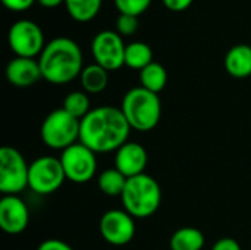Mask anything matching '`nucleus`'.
<instances>
[{
	"label": "nucleus",
	"instance_id": "1",
	"mask_svg": "<svg viewBox=\"0 0 251 250\" xmlns=\"http://www.w3.org/2000/svg\"><path fill=\"white\" fill-rule=\"evenodd\" d=\"M131 127L121 108L97 106L81 119L79 141L96 153L116 152L129 139Z\"/></svg>",
	"mask_w": 251,
	"mask_h": 250
},
{
	"label": "nucleus",
	"instance_id": "2",
	"mask_svg": "<svg viewBox=\"0 0 251 250\" xmlns=\"http://www.w3.org/2000/svg\"><path fill=\"white\" fill-rule=\"evenodd\" d=\"M82 62L79 46L68 37L50 40L38 56L43 78L56 85L68 84L79 77L84 69Z\"/></svg>",
	"mask_w": 251,
	"mask_h": 250
},
{
	"label": "nucleus",
	"instance_id": "3",
	"mask_svg": "<svg viewBox=\"0 0 251 250\" xmlns=\"http://www.w3.org/2000/svg\"><path fill=\"white\" fill-rule=\"evenodd\" d=\"M121 111L131 130L146 133L159 124L162 118V102L159 94L140 85L125 93Z\"/></svg>",
	"mask_w": 251,
	"mask_h": 250
},
{
	"label": "nucleus",
	"instance_id": "4",
	"mask_svg": "<svg viewBox=\"0 0 251 250\" xmlns=\"http://www.w3.org/2000/svg\"><path fill=\"white\" fill-rule=\"evenodd\" d=\"M124 209L134 218L153 217L162 203V189L159 183L149 174L128 178L125 190L121 196Z\"/></svg>",
	"mask_w": 251,
	"mask_h": 250
},
{
	"label": "nucleus",
	"instance_id": "5",
	"mask_svg": "<svg viewBox=\"0 0 251 250\" xmlns=\"http://www.w3.org/2000/svg\"><path fill=\"white\" fill-rule=\"evenodd\" d=\"M81 121L68 113L63 108L50 112L40 130L43 143L53 150H65L79 141Z\"/></svg>",
	"mask_w": 251,
	"mask_h": 250
},
{
	"label": "nucleus",
	"instance_id": "6",
	"mask_svg": "<svg viewBox=\"0 0 251 250\" xmlns=\"http://www.w3.org/2000/svg\"><path fill=\"white\" fill-rule=\"evenodd\" d=\"M28 172L29 164L18 149L12 146L0 149V192L3 196H19L28 187Z\"/></svg>",
	"mask_w": 251,
	"mask_h": 250
},
{
	"label": "nucleus",
	"instance_id": "7",
	"mask_svg": "<svg viewBox=\"0 0 251 250\" xmlns=\"http://www.w3.org/2000/svg\"><path fill=\"white\" fill-rule=\"evenodd\" d=\"M66 175L59 158L54 156H41L29 164L28 172V187L37 194H51L57 192Z\"/></svg>",
	"mask_w": 251,
	"mask_h": 250
},
{
	"label": "nucleus",
	"instance_id": "8",
	"mask_svg": "<svg viewBox=\"0 0 251 250\" xmlns=\"http://www.w3.org/2000/svg\"><path fill=\"white\" fill-rule=\"evenodd\" d=\"M59 159L66 180L75 184H85L91 181L97 172V153L81 141L65 149Z\"/></svg>",
	"mask_w": 251,
	"mask_h": 250
},
{
	"label": "nucleus",
	"instance_id": "9",
	"mask_svg": "<svg viewBox=\"0 0 251 250\" xmlns=\"http://www.w3.org/2000/svg\"><path fill=\"white\" fill-rule=\"evenodd\" d=\"M7 43L16 56L32 59L38 57L47 44L41 28L29 19H21L12 24L7 32Z\"/></svg>",
	"mask_w": 251,
	"mask_h": 250
},
{
	"label": "nucleus",
	"instance_id": "10",
	"mask_svg": "<svg viewBox=\"0 0 251 250\" xmlns=\"http://www.w3.org/2000/svg\"><path fill=\"white\" fill-rule=\"evenodd\" d=\"M125 43L116 31L104 29L94 35L91 41V55L94 63L106 71H118L125 65Z\"/></svg>",
	"mask_w": 251,
	"mask_h": 250
},
{
	"label": "nucleus",
	"instance_id": "11",
	"mask_svg": "<svg viewBox=\"0 0 251 250\" xmlns=\"http://www.w3.org/2000/svg\"><path fill=\"white\" fill-rule=\"evenodd\" d=\"M135 218L125 209H110L100 218L99 230L104 242L112 246H125L135 236Z\"/></svg>",
	"mask_w": 251,
	"mask_h": 250
},
{
	"label": "nucleus",
	"instance_id": "12",
	"mask_svg": "<svg viewBox=\"0 0 251 250\" xmlns=\"http://www.w3.org/2000/svg\"><path fill=\"white\" fill-rule=\"evenodd\" d=\"M29 222V209L18 194L3 196L0 200V228L10 236L21 234Z\"/></svg>",
	"mask_w": 251,
	"mask_h": 250
},
{
	"label": "nucleus",
	"instance_id": "13",
	"mask_svg": "<svg viewBox=\"0 0 251 250\" xmlns=\"http://www.w3.org/2000/svg\"><path fill=\"white\" fill-rule=\"evenodd\" d=\"M149 155L144 146L137 141H126L115 152V168L126 178H132L146 172Z\"/></svg>",
	"mask_w": 251,
	"mask_h": 250
},
{
	"label": "nucleus",
	"instance_id": "14",
	"mask_svg": "<svg viewBox=\"0 0 251 250\" xmlns=\"http://www.w3.org/2000/svg\"><path fill=\"white\" fill-rule=\"evenodd\" d=\"M43 78L38 59L15 56L6 66V80L19 88L31 87Z\"/></svg>",
	"mask_w": 251,
	"mask_h": 250
},
{
	"label": "nucleus",
	"instance_id": "15",
	"mask_svg": "<svg viewBox=\"0 0 251 250\" xmlns=\"http://www.w3.org/2000/svg\"><path fill=\"white\" fill-rule=\"evenodd\" d=\"M225 69L234 78H247L251 75V46L235 44L225 55Z\"/></svg>",
	"mask_w": 251,
	"mask_h": 250
},
{
	"label": "nucleus",
	"instance_id": "16",
	"mask_svg": "<svg viewBox=\"0 0 251 250\" xmlns=\"http://www.w3.org/2000/svg\"><path fill=\"white\" fill-rule=\"evenodd\" d=\"M206 245L204 234L196 227L178 228L169 240L171 250H201Z\"/></svg>",
	"mask_w": 251,
	"mask_h": 250
},
{
	"label": "nucleus",
	"instance_id": "17",
	"mask_svg": "<svg viewBox=\"0 0 251 250\" xmlns=\"http://www.w3.org/2000/svg\"><path fill=\"white\" fill-rule=\"evenodd\" d=\"M79 81L82 85V91H85L87 94H99L109 84V71L97 63L87 65L79 75Z\"/></svg>",
	"mask_w": 251,
	"mask_h": 250
},
{
	"label": "nucleus",
	"instance_id": "18",
	"mask_svg": "<svg viewBox=\"0 0 251 250\" xmlns=\"http://www.w3.org/2000/svg\"><path fill=\"white\" fill-rule=\"evenodd\" d=\"M168 84L166 68L159 62H151L140 71V85L159 94Z\"/></svg>",
	"mask_w": 251,
	"mask_h": 250
},
{
	"label": "nucleus",
	"instance_id": "19",
	"mask_svg": "<svg viewBox=\"0 0 251 250\" xmlns=\"http://www.w3.org/2000/svg\"><path fill=\"white\" fill-rule=\"evenodd\" d=\"M153 60V50L147 43L134 41L126 44L125 49V65L131 69L141 71Z\"/></svg>",
	"mask_w": 251,
	"mask_h": 250
},
{
	"label": "nucleus",
	"instance_id": "20",
	"mask_svg": "<svg viewBox=\"0 0 251 250\" xmlns=\"http://www.w3.org/2000/svg\"><path fill=\"white\" fill-rule=\"evenodd\" d=\"M103 0H65V7L72 19L76 22H90L93 21L100 9Z\"/></svg>",
	"mask_w": 251,
	"mask_h": 250
},
{
	"label": "nucleus",
	"instance_id": "21",
	"mask_svg": "<svg viewBox=\"0 0 251 250\" xmlns=\"http://www.w3.org/2000/svg\"><path fill=\"white\" fill-rule=\"evenodd\" d=\"M126 181L128 178L122 172H119L116 168H109L99 175L97 186L103 194L110 197H116V196L121 197L125 190Z\"/></svg>",
	"mask_w": 251,
	"mask_h": 250
},
{
	"label": "nucleus",
	"instance_id": "22",
	"mask_svg": "<svg viewBox=\"0 0 251 250\" xmlns=\"http://www.w3.org/2000/svg\"><path fill=\"white\" fill-rule=\"evenodd\" d=\"M62 108L68 113H71L72 116H75L76 119L81 121L91 111L90 97H88V94L85 91H71L69 94H66Z\"/></svg>",
	"mask_w": 251,
	"mask_h": 250
},
{
	"label": "nucleus",
	"instance_id": "23",
	"mask_svg": "<svg viewBox=\"0 0 251 250\" xmlns=\"http://www.w3.org/2000/svg\"><path fill=\"white\" fill-rule=\"evenodd\" d=\"M113 1H115V7L119 10V13L138 18L150 7L153 0H113Z\"/></svg>",
	"mask_w": 251,
	"mask_h": 250
},
{
	"label": "nucleus",
	"instance_id": "24",
	"mask_svg": "<svg viewBox=\"0 0 251 250\" xmlns=\"http://www.w3.org/2000/svg\"><path fill=\"white\" fill-rule=\"evenodd\" d=\"M116 32L119 35H132L138 29V18L131 15L119 13L116 18Z\"/></svg>",
	"mask_w": 251,
	"mask_h": 250
},
{
	"label": "nucleus",
	"instance_id": "25",
	"mask_svg": "<svg viewBox=\"0 0 251 250\" xmlns=\"http://www.w3.org/2000/svg\"><path fill=\"white\" fill-rule=\"evenodd\" d=\"M37 0H1L3 6L12 12H25L28 10Z\"/></svg>",
	"mask_w": 251,
	"mask_h": 250
},
{
	"label": "nucleus",
	"instance_id": "26",
	"mask_svg": "<svg viewBox=\"0 0 251 250\" xmlns=\"http://www.w3.org/2000/svg\"><path fill=\"white\" fill-rule=\"evenodd\" d=\"M37 250H74L71 245H68L66 242L63 240H59V239H47L44 240Z\"/></svg>",
	"mask_w": 251,
	"mask_h": 250
},
{
	"label": "nucleus",
	"instance_id": "27",
	"mask_svg": "<svg viewBox=\"0 0 251 250\" xmlns=\"http://www.w3.org/2000/svg\"><path fill=\"white\" fill-rule=\"evenodd\" d=\"M165 7L171 12H184L187 10L194 0H162Z\"/></svg>",
	"mask_w": 251,
	"mask_h": 250
},
{
	"label": "nucleus",
	"instance_id": "28",
	"mask_svg": "<svg viewBox=\"0 0 251 250\" xmlns=\"http://www.w3.org/2000/svg\"><path fill=\"white\" fill-rule=\"evenodd\" d=\"M212 250H241L240 243L235 240V239H231V237H222L219 239L215 245Z\"/></svg>",
	"mask_w": 251,
	"mask_h": 250
},
{
	"label": "nucleus",
	"instance_id": "29",
	"mask_svg": "<svg viewBox=\"0 0 251 250\" xmlns=\"http://www.w3.org/2000/svg\"><path fill=\"white\" fill-rule=\"evenodd\" d=\"M37 3L43 7H47V9H53V7H57L59 4L65 3V0H37Z\"/></svg>",
	"mask_w": 251,
	"mask_h": 250
}]
</instances>
